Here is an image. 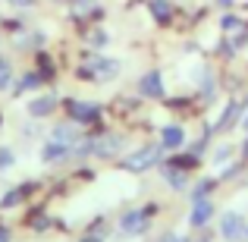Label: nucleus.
Here are the masks:
<instances>
[{"label": "nucleus", "mask_w": 248, "mask_h": 242, "mask_svg": "<svg viewBox=\"0 0 248 242\" xmlns=\"http://www.w3.org/2000/svg\"><path fill=\"white\" fill-rule=\"evenodd\" d=\"M220 214V205L217 198H201L195 201V205H188V214H186V226L192 233H201V230H211L214 220H217Z\"/></svg>", "instance_id": "nucleus-8"}, {"label": "nucleus", "mask_w": 248, "mask_h": 242, "mask_svg": "<svg viewBox=\"0 0 248 242\" xmlns=\"http://www.w3.org/2000/svg\"><path fill=\"white\" fill-rule=\"evenodd\" d=\"M66 16L73 19V22L94 25V22H104L107 10H104L101 0H66Z\"/></svg>", "instance_id": "nucleus-11"}, {"label": "nucleus", "mask_w": 248, "mask_h": 242, "mask_svg": "<svg viewBox=\"0 0 248 242\" xmlns=\"http://www.w3.org/2000/svg\"><path fill=\"white\" fill-rule=\"evenodd\" d=\"M214 173L220 176V182H223V186H232V182H242V179H245V173H248V163H245L242 158H236V161L223 163L220 170H214Z\"/></svg>", "instance_id": "nucleus-24"}, {"label": "nucleus", "mask_w": 248, "mask_h": 242, "mask_svg": "<svg viewBox=\"0 0 248 242\" xmlns=\"http://www.w3.org/2000/svg\"><path fill=\"white\" fill-rule=\"evenodd\" d=\"M245 242H248V236H245Z\"/></svg>", "instance_id": "nucleus-38"}, {"label": "nucleus", "mask_w": 248, "mask_h": 242, "mask_svg": "<svg viewBox=\"0 0 248 242\" xmlns=\"http://www.w3.org/2000/svg\"><path fill=\"white\" fill-rule=\"evenodd\" d=\"M13 163H16V151L10 145H0V173H6Z\"/></svg>", "instance_id": "nucleus-26"}, {"label": "nucleus", "mask_w": 248, "mask_h": 242, "mask_svg": "<svg viewBox=\"0 0 248 242\" xmlns=\"http://www.w3.org/2000/svg\"><path fill=\"white\" fill-rule=\"evenodd\" d=\"M0 242H13V233H10V226H3V224H0Z\"/></svg>", "instance_id": "nucleus-35"}, {"label": "nucleus", "mask_w": 248, "mask_h": 242, "mask_svg": "<svg viewBox=\"0 0 248 242\" xmlns=\"http://www.w3.org/2000/svg\"><path fill=\"white\" fill-rule=\"evenodd\" d=\"M239 132H242V135L248 132V107L242 110V120H239Z\"/></svg>", "instance_id": "nucleus-34"}, {"label": "nucleus", "mask_w": 248, "mask_h": 242, "mask_svg": "<svg viewBox=\"0 0 248 242\" xmlns=\"http://www.w3.org/2000/svg\"><path fill=\"white\" fill-rule=\"evenodd\" d=\"M245 25H248V16H242L239 10H220L217 19H214L217 35H236V32L245 29Z\"/></svg>", "instance_id": "nucleus-20"}, {"label": "nucleus", "mask_w": 248, "mask_h": 242, "mask_svg": "<svg viewBox=\"0 0 248 242\" xmlns=\"http://www.w3.org/2000/svg\"><path fill=\"white\" fill-rule=\"evenodd\" d=\"M220 176L214 173V170H201V173H195V179H192V186H188V192H186V201L188 205H195V201H201V198H214V195L220 192Z\"/></svg>", "instance_id": "nucleus-12"}, {"label": "nucleus", "mask_w": 248, "mask_h": 242, "mask_svg": "<svg viewBox=\"0 0 248 242\" xmlns=\"http://www.w3.org/2000/svg\"><path fill=\"white\" fill-rule=\"evenodd\" d=\"M85 135H88V129H82L79 123H73V120H57L54 126L47 129V139L60 142V145H69V148H76Z\"/></svg>", "instance_id": "nucleus-14"}, {"label": "nucleus", "mask_w": 248, "mask_h": 242, "mask_svg": "<svg viewBox=\"0 0 248 242\" xmlns=\"http://www.w3.org/2000/svg\"><path fill=\"white\" fill-rule=\"evenodd\" d=\"M35 189H38V182H35V179H29V182H19V186L6 189V195L0 198V211H10V208H19L25 198H29V192H35Z\"/></svg>", "instance_id": "nucleus-22"}, {"label": "nucleus", "mask_w": 248, "mask_h": 242, "mask_svg": "<svg viewBox=\"0 0 248 242\" xmlns=\"http://www.w3.org/2000/svg\"><path fill=\"white\" fill-rule=\"evenodd\" d=\"M236 158H239V142H232L230 135H223V139H214L211 154H207V167L220 170L223 163H230V161H236Z\"/></svg>", "instance_id": "nucleus-16"}, {"label": "nucleus", "mask_w": 248, "mask_h": 242, "mask_svg": "<svg viewBox=\"0 0 248 242\" xmlns=\"http://www.w3.org/2000/svg\"><path fill=\"white\" fill-rule=\"evenodd\" d=\"M211 6L214 10H239V0H211Z\"/></svg>", "instance_id": "nucleus-29"}, {"label": "nucleus", "mask_w": 248, "mask_h": 242, "mask_svg": "<svg viewBox=\"0 0 248 242\" xmlns=\"http://www.w3.org/2000/svg\"><path fill=\"white\" fill-rule=\"evenodd\" d=\"M88 142H91V161L116 163L129 151V142L132 139H129V132H123V129L97 126V129H88Z\"/></svg>", "instance_id": "nucleus-4"}, {"label": "nucleus", "mask_w": 248, "mask_h": 242, "mask_svg": "<svg viewBox=\"0 0 248 242\" xmlns=\"http://www.w3.org/2000/svg\"><path fill=\"white\" fill-rule=\"evenodd\" d=\"M154 242H192V239H188L186 233H179V230H164Z\"/></svg>", "instance_id": "nucleus-28"}, {"label": "nucleus", "mask_w": 248, "mask_h": 242, "mask_svg": "<svg viewBox=\"0 0 248 242\" xmlns=\"http://www.w3.org/2000/svg\"><path fill=\"white\" fill-rule=\"evenodd\" d=\"M214 233L223 242H245L248 236V214L239 208H223L214 220Z\"/></svg>", "instance_id": "nucleus-7"}, {"label": "nucleus", "mask_w": 248, "mask_h": 242, "mask_svg": "<svg viewBox=\"0 0 248 242\" xmlns=\"http://www.w3.org/2000/svg\"><path fill=\"white\" fill-rule=\"evenodd\" d=\"M214 239H217V233H214V230H201L192 242H214Z\"/></svg>", "instance_id": "nucleus-32"}, {"label": "nucleus", "mask_w": 248, "mask_h": 242, "mask_svg": "<svg viewBox=\"0 0 248 242\" xmlns=\"http://www.w3.org/2000/svg\"><path fill=\"white\" fill-rule=\"evenodd\" d=\"M13 82H16V66H13L10 57L0 54V91H10Z\"/></svg>", "instance_id": "nucleus-25"}, {"label": "nucleus", "mask_w": 248, "mask_h": 242, "mask_svg": "<svg viewBox=\"0 0 248 242\" xmlns=\"http://www.w3.org/2000/svg\"><path fill=\"white\" fill-rule=\"evenodd\" d=\"M164 161H167V151L157 142V135H154V139H145V142H139V145H132L116 161V167L129 176H145V173H154Z\"/></svg>", "instance_id": "nucleus-2"}, {"label": "nucleus", "mask_w": 248, "mask_h": 242, "mask_svg": "<svg viewBox=\"0 0 248 242\" xmlns=\"http://www.w3.org/2000/svg\"><path fill=\"white\" fill-rule=\"evenodd\" d=\"M232 38V44H236V48H239V54H248V25H245V29H239L236 32V35H230Z\"/></svg>", "instance_id": "nucleus-27"}, {"label": "nucleus", "mask_w": 248, "mask_h": 242, "mask_svg": "<svg viewBox=\"0 0 248 242\" xmlns=\"http://www.w3.org/2000/svg\"><path fill=\"white\" fill-rule=\"evenodd\" d=\"M135 95L148 104H164L170 97V88H167V73L164 66H148L141 69V76L135 79Z\"/></svg>", "instance_id": "nucleus-6"}, {"label": "nucleus", "mask_w": 248, "mask_h": 242, "mask_svg": "<svg viewBox=\"0 0 248 242\" xmlns=\"http://www.w3.org/2000/svg\"><path fill=\"white\" fill-rule=\"evenodd\" d=\"M60 107H63V97L57 91H44V95H35V97L25 101V113L31 120H50Z\"/></svg>", "instance_id": "nucleus-13"}, {"label": "nucleus", "mask_w": 248, "mask_h": 242, "mask_svg": "<svg viewBox=\"0 0 248 242\" xmlns=\"http://www.w3.org/2000/svg\"><path fill=\"white\" fill-rule=\"evenodd\" d=\"M164 163H170V167H176V170H186V173H201L204 170V161L198 158V154H192L188 148H182V151H173V154H167V161Z\"/></svg>", "instance_id": "nucleus-21"}, {"label": "nucleus", "mask_w": 248, "mask_h": 242, "mask_svg": "<svg viewBox=\"0 0 248 242\" xmlns=\"http://www.w3.org/2000/svg\"><path fill=\"white\" fill-rule=\"evenodd\" d=\"M242 186H245V192H248V173H245V179H242Z\"/></svg>", "instance_id": "nucleus-36"}, {"label": "nucleus", "mask_w": 248, "mask_h": 242, "mask_svg": "<svg viewBox=\"0 0 248 242\" xmlns=\"http://www.w3.org/2000/svg\"><path fill=\"white\" fill-rule=\"evenodd\" d=\"M145 13L157 29H173L182 16L179 0H145Z\"/></svg>", "instance_id": "nucleus-10"}, {"label": "nucleus", "mask_w": 248, "mask_h": 242, "mask_svg": "<svg viewBox=\"0 0 248 242\" xmlns=\"http://www.w3.org/2000/svg\"><path fill=\"white\" fill-rule=\"evenodd\" d=\"M41 85H47L44 82V76L38 73V69H25L22 76H16V82H13V97H19V95H31V91H38Z\"/></svg>", "instance_id": "nucleus-23"}, {"label": "nucleus", "mask_w": 248, "mask_h": 242, "mask_svg": "<svg viewBox=\"0 0 248 242\" xmlns=\"http://www.w3.org/2000/svg\"><path fill=\"white\" fill-rule=\"evenodd\" d=\"M160 211H164V205L157 198H148L141 205H132L126 211H120V217H116V236L120 239H145Z\"/></svg>", "instance_id": "nucleus-1"}, {"label": "nucleus", "mask_w": 248, "mask_h": 242, "mask_svg": "<svg viewBox=\"0 0 248 242\" xmlns=\"http://www.w3.org/2000/svg\"><path fill=\"white\" fill-rule=\"evenodd\" d=\"M154 173L160 176V182H164V186H167L173 195H186L188 186H192V179H195L192 173H186V170H176V167H170V163H160Z\"/></svg>", "instance_id": "nucleus-15"}, {"label": "nucleus", "mask_w": 248, "mask_h": 242, "mask_svg": "<svg viewBox=\"0 0 248 242\" xmlns=\"http://www.w3.org/2000/svg\"><path fill=\"white\" fill-rule=\"evenodd\" d=\"M0 126H3V116H0Z\"/></svg>", "instance_id": "nucleus-37"}, {"label": "nucleus", "mask_w": 248, "mask_h": 242, "mask_svg": "<svg viewBox=\"0 0 248 242\" xmlns=\"http://www.w3.org/2000/svg\"><path fill=\"white\" fill-rule=\"evenodd\" d=\"M188 139H192V135H188V126H186L182 120H176V116L157 126V142L164 145V151H167V154L182 151V148L188 145Z\"/></svg>", "instance_id": "nucleus-9"}, {"label": "nucleus", "mask_w": 248, "mask_h": 242, "mask_svg": "<svg viewBox=\"0 0 248 242\" xmlns=\"http://www.w3.org/2000/svg\"><path fill=\"white\" fill-rule=\"evenodd\" d=\"M38 158H41L44 167H60V163L73 161V148L60 145V142H54V139H44V145L38 148Z\"/></svg>", "instance_id": "nucleus-17"}, {"label": "nucleus", "mask_w": 248, "mask_h": 242, "mask_svg": "<svg viewBox=\"0 0 248 242\" xmlns=\"http://www.w3.org/2000/svg\"><path fill=\"white\" fill-rule=\"evenodd\" d=\"M123 76V60L97 50H82V63L76 66V79L88 85H110Z\"/></svg>", "instance_id": "nucleus-3"}, {"label": "nucleus", "mask_w": 248, "mask_h": 242, "mask_svg": "<svg viewBox=\"0 0 248 242\" xmlns=\"http://www.w3.org/2000/svg\"><path fill=\"white\" fill-rule=\"evenodd\" d=\"M239 158H242V161L248 163V132L242 135V139H239Z\"/></svg>", "instance_id": "nucleus-33"}, {"label": "nucleus", "mask_w": 248, "mask_h": 242, "mask_svg": "<svg viewBox=\"0 0 248 242\" xmlns=\"http://www.w3.org/2000/svg\"><path fill=\"white\" fill-rule=\"evenodd\" d=\"M76 242H107V236H104V233H88V230H85Z\"/></svg>", "instance_id": "nucleus-30"}, {"label": "nucleus", "mask_w": 248, "mask_h": 242, "mask_svg": "<svg viewBox=\"0 0 248 242\" xmlns=\"http://www.w3.org/2000/svg\"><path fill=\"white\" fill-rule=\"evenodd\" d=\"M44 44H47V35H44L41 29H29V25H25V29H19L16 35H13V48L16 50H25V54H31V50H44Z\"/></svg>", "instance_id": "nucleus-19"}, {"label": "nucleus", "mask_w": 248, "mask_h": 242, "mask_svg": "<svg viewBox=\"0 0 248 242\" xmlns=\"http://www.w3.org/2000/svg\"><path fill=\"white\" fill-rule=\"evenodd\" d=\"M110 41H113V35L107 32V25H104V22L85 25V32H82V44H85V50H97V54H107Z\"/></svg>", "instance_id": "nucleus-18"}, {"label": "nucleus", "mask_w": 248, "mask_h": 242, "mask_svg": "<svg viewBox=\"0 0 248 242\" xmlns=\"http://www.w3.org/2000/svg\"><path fill=\"white\" fill-rule=\"evenodd\" d=\"M104 104L94 97H63V113L66 120L79 123L82 129H97L104 123Z\"/></svg>", "instance_id": "nucleus-5"}, {"label": "nucleus", "mask_w": 248, "mask_h": 242, "mask_svg": "<svg viewBox=\"0 0 248 242\" xmlns=\"http://www.w3.org/2000/svg\"><path fill=\"white\" fill-rule=\"evenodd\" d=\"M6 3L13 10H31V6H38V0H6Z\"/></svg>", "instance_id": "nucleus-31"}]
</instances>
